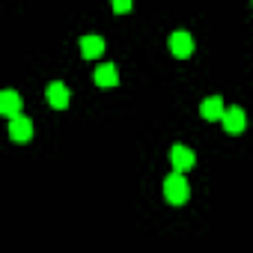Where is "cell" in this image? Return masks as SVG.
<instances>
[{"label":"cell","instance_id":"obj_1","mask_svg":"<svg viewBox=\"0 0 253 253\" xmlns=\"http://www.w3.org/2000/svg\"><path fill=\"white\" fill-rule=\"evenodd\" d=\"M188 182H185V176L182 173H173V176H167L164 179V197H167V203H173V206H182L185 200H188Z\"/></svg>","mask_w":253,"mask_h":253},{"label":"cell","instance_id":"obj_2","mask_svg":"<svg viewBox=\"0 0 253 253\" xmlns=\"http://www.w3.org/2000/svg\"><path fill=\"white\" fill-rule=\"evenodd\" d=\"M9 137H12L15 143H27V140L33 137V122H30L27 116L9 119Z\"/></svg>","mask_w":253,"mask_h":253},{"label":"cell","instance_id":"obj_3","mask_svg":"<svg viewBox=\"0 0 253 253\" xmlns=\"http://www.w3.org/2000/svg\"><path fill=\"white\" fill-rule=\"evenodd\" d=\"M170 158H173V167H176V173H188L194 164H197V155L188 149V146H173V152H170Z\"/></svg>","mask_w":253,"mask_h":253},{"label":"cell","instance_id":"obj_4","mask_svg":"<svg viewBox=\"0 0 253 253\" xmlns=\"http://www.w3.org/2000/svg\"><path fill=\"white\" fill-rule=\"evenodd\" d=\"M223 128L229 131V134H238V131H244V125H247V116H244V110L241 107H226V113H223Z\"/></svg>","mask_w":253,"mask_h":253},{"label":"cell","instance_id":"obj_5","mask_svg":"<svg viewBox=\"0 0 253 253\" xmlns=\"http://www.w3.org/2000/svg\"><path fill=\"white\" fill-rule=\"evenodd\" d=\"M170 51H173L176 57H191V54H194V39H191V33L176 30V33L170 36Z\"/></svg>","mask_w":253,"mask_h":253},{"label":"cell","instance_id":"obj_6","mask_svg":"<svg viewBox=\"0 0 253 253\" xmlns=\"http://www.w3.org/2000/svg\"><path fill=\"white\" fill-rule=\"evenodd\" d=\"M18 110H21V98H18L15 89H3V92H0V113L15 119V116H21Z\"/></svg>","mask_w":253,"mask_h":253},{"label":"cell","instance_id":"obj_7","mask_svg":"<svg viewBox=\"0 0 253 253\" xmlns=\"http://www.w3.org/2000/svg\"><path fill=\"white\" fill-rule=\"evenodd\" d=\"M48 104L51 107H57V110H66L69 107V89H66V84H60V81H54V84H48Z\"/></svg>","mask_w":253,"mask_h":253},{"label":"cell","instance_id":"obj_8","mask_svg":"<svg viewBox=\"0 0 253 253\" xmlns=\"http://www.w3.org/2000/svg\"><path fill=\"white\" fill-rule=\"evenodd\" d=\"M200 113H203V119H209V122H214V119H223V113H226V107H223V101H220V95H211V98H206V101L200 104Z\"/></svg>","mask_w":253,"mask_h":253},{"label":"cell","instance_id":"obj_9","mask_svg":"<svg viewBox=\"0 0 253 253\" xmlns=\"http://www.w3.org/2000/svg\"><path fill=\"white\" fill-rule=\"evenodd\" d=\"M81 54H84L86 60L101 57V54H104V39H101V36H84V39H81Z\"/></svg>","mask_w":253,"mask_h":253},{"label":"cell","instance_id":"obj_10","mask_svg":"<svg viewBox=\"0 0 253 253\" xmlns=\"http://www.w3.org/2000/svg\"><path fill=\"white\" fill-rule=\"evenodd\" d=\"M92 81H95L98 86H116V84H119V75H116V69H113L110 63H104V66H98V69L92 72Z\"/></svg>","mask_w":253,"mask_h":253},{"label":"cell","instance_id":"obj_11","mask_svg":"<svg viewBox=\"0 0 253 253\" xmlns=\"http://www.w3.org/2000/svg\"><path fill=\"white\" fill-rule=\"evenodd\" d=\"M128 9H131L128 0H116V3H113V12H128Z\"/></svg>","mask_w":253,"mask_h":253}]
</instances>
